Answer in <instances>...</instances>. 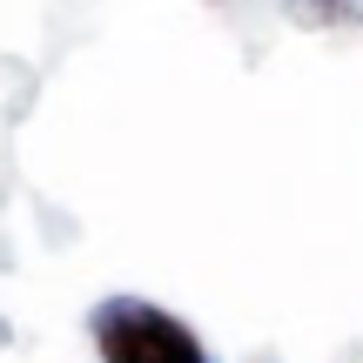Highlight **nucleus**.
Instances as JSON below:
<instances>
[{
  "mask_svg": "<svg viewBox=\"0 0 363 363\" xmlns=\"http://www.w3.org/2000/svg\"><path fill=\"white\" fill-rule=\"evenodd\" d=\"M94 350L101 363H208L202 337L155 303H108L94 310Z\"/></svg>",
  "mask_w": 363,
  "mask_h": 363,
  "instance_id": "f257e3e1",
  "label": "nucleus"
}]
</instances>
